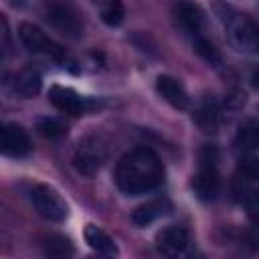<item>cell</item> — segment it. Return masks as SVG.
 I'll return each instance as SVG.
<instances>
[{"mask_svg": "<svg viewBox=\"0 0 259 259\" xmlns=\"http://www.w3.org/2000/svg\"><path fill=\"white\" fill-rule=\"evenodd\" d=\"M164 180V164L150 148H134L123 154L115 168V184L121 192L138 196L158 188Z\"/></svg>", "mask_w": 259, "mask_h": 259, "instance_id": "1", "label": "cell"}, {"mask_svg": "<svg viewBox=\"0 0 259 259\" xmlns=\"http://www.w3.org/2000/svg\"><path fill=\"white\" fill-rule=\"evenodd\" d=\"M214 14L223 24L229 42L239 53H247V55L259 53V24L255 20H251L247 14L223 2L214 4Z\"/></svg>", "mask_w": 259, "mask_h": 259, "instance_id": "2", "label": "cell"}, {"mask_svg": "<svg viewBox=\"0 0 259 259\" xmlns=\"http://www.w3.org/2000/svg\"><path fill=\"white\" fill-rule=\"evenodd\" d=\"M107 158V146L99 136H87L83 138L73 154V168L81 176H93L101 170L103 162Z\"/></svg>", "mask_w": 259, "mask_h": 259, "instance_id": "3", "label": "cell"}, {"mask_svg": "<svg viewBox=\"0 0 259 259\" xmlns=\"http://www.w3.org/2000/svg\"><path fill=\"white\" fill-rule=\"evenodd\" d=\"M18 36H20L22 45H24L30 53H34V55H42V57H49L51 61L59 63L61 67H65V65H67L65 49H63L59 42H55L49 34H45L38 26L30 24V22H22V24L18 26Z\"/></svg>", "mask_w": 259, "mask_h": 259, "instance_id": "4", "label": "cell"}, {"mask_svg": "<svg viewBox=\"0 0 259 259\" xmlns=\"http://www.w3.org/2000/svg\"><path fill=\"white\" fill-rule=\"evenodd\" d=\"M45 18L61 34H67L71 38H77L83 34L81 16L69 0H49L45 6Z\"/></svg>", "mask_w": 259, "mask_h": 259, "instance_id": "5", "label": "cell"}, {"mask_svg": "<svg viewBox=\"0 0 259 259\" xmlns=\"http://www.w3.org/2000/svg\"><path fill=\"white\" fill-rule=\"evenodd\" d=\"M28 196H30L34 210L42 219H47L51 223H63L69 217V206L55 188H51L47 184H36L30 188Z\"/></svg>", "mask_w": 259, "mask_h": 259, "instance_id": "6", "label": "cell"}, {"mask_svg": "<svg viewBox=\"0 0 259 259\" xmlns=\"http://www.w3.org/2000/svg\"><path fill=\"white\" fill-rule=\"evenodd\" d=\"M156 249L166 257H180L192 249V237L184 227H166L156 235Z\"/></svg>", "mask_w": 259, "mask_h": 259, "instance_id": "7", "label": "cell"}, {"mask_svg": "<svg viewBox=\"0 0 259 259\" xmlns=\"http://www.w3.org/2000/svg\"><path fill=\"white\" fill-rule=\"evenodd\" d=\"M49 101L59 111H65V113H71V115H81V113H85L93 107V101H89L87 97H81L75 89L65 87V85H51Z\"/></svg>", "mask_w": 259, "mask_h": 259, "instance_id": "8", "label": "cell"}, {"mask_svg": "<svg viewBox=\"0 0 259 259\" xmlns=\"http://www.w3.org/2000/svg\"><path fill=\"white\" fill-rule=\"evenodd\" d=\"M30 140L26 132L16 123H4L2 125V142L0 150L8 158H24L30 154Z\"/></svg>", "mask_w": 259, "mask_h": 259, "instance_id": "9", "label": "cell"}, {"mask_svg": "<svg viewBox=\"0 0 259 259\" xmlns=\"http://www.w3.org/2000/svg\"><path fill=\"white\" fill-rule=\"evenodd\" d=\"M192 190L198 200L202 202H212L221 194V176L217 168L212 166H200L198 174L192 178Z\"/></svg>", "mask_w": 259, "mask_h": 259, "instance_id": "10", "label": "cell"}, {"mask_svg": "<svg viewBox=\"0 0 259 259\" xmlns=\"http://www.w3.org/2000/svg\"><path fill=\"white\" fill-rule=\"evenodd\" d=\"M174 16L180 22V26L188 32L198 34L204 26V10L194 0H176Z\"/></svg>", "mask_w": 259, "mask_h": 259, "instance_id": "11", "label": "cell"}, {"mask_svg": "<svg viewBox=\"0 0 259 259\" xmlns=\"http://www.w3.org/2000/svg\"><path fill=\"white\" fill-rule=\"evenodd\" d=\"M156 91L162 95L164 101H168L176 109H186L190 103V97H188L184 85L170 75H160L156 79Z\"/></svg>", "mask_w": 259, "mask_h": 259, "instance_id": "12", "label": "cell"}, {"mask_svg": "<svg viewBox=\"0 0 259 259\" xmlns=\"http://www.w3.org/2000/svg\"><path fill=\"white\" fill-rule=\"evenodd\" d=\"M192 117L204 134H217L219 127H221V109H219L217 101L210 99V97H206L198 103Z\"/></svg>", "mask_w": 259, "mask_h": 259, "instance_id": "13", "label": "cell"}, {"mask_svg": "<svg viewBox=\"0 0 259 259\" xmlns=\"http://www.w3.org/2000/svg\"><path fill=\"white\" fill-rule=\"evenodd\" d=\"M40 83H42V81H40V75H38L34 69H30V67L12 73V75H10V81H8L10 89H12L16 95H22V97H32V95H36V93L40 91Z\"/></svg>", "mask_w": 259, "mask_h": 259, "instance_id": "14", "label": "cell"}, {"mask_svg": "<svg viewBox=\"0 0 259 259\" xmlns=\"http://www.w3.org/2000/svg\"><path fill=\"white\" fill-rule=\"evenodd\" d=\"M170 210H172V204H170L166 198H162V200H152V202H146V204L138 206V208L132 212V221H134V225H138V227H148V225H152L154 221H158V219L170 214Z\"/></svg>", "mask_w": 259, "mask_h": 259, "instance_id": "15", "label": "cell"}, {"mask_svg": "<svg viewBox=\"0 0 259 259\" xmlns=\"http://www.w3.org/2000/svg\"><path fill=\"white\" fill-rule=\"evenodd\" d=\"M85 241L93 251H97L101 255H109V257L117 255V247H115L113 239L97 225H87L85 227Z\"/></svg>", "mask_w": 259, "mask_h": 259, "instance_id": "16", "label": "cell"}, {"mask_svg": "<svg viewBox=\"0 0 259 259\" xmlns=\"http://www.w3.org/2000/svg\"><path fill=\"white\" fill-rule=\"evenodd\" d=\"M235 148L243 154H249L259 148V125L255 123H245L237 136H235Z\"/></svg>", "mask_w": 259, "mask_h": 259, "instance_id": "17", "label": "cell"}, {"mask_svg": "<svg viewBox=\"0 0 259 259\" xmlns=\"http://www.w3.org/2000/svg\"><path fill=\"white\" fill-rule=\"evenodd\" d=\"M95 4L101 6V20L107 26H119L125 16V8L121 0H93Z\"/></svg>", "mask_w": 259, "mask_h": 259, "instance_id": "18", "label": "cell"}, {"mask_svg": "<svg viewBox=\"0 0 259 259\" xmlns=\"http://www.w3.org/2000/svg\"><path fill=\"white\" fill-rule=\"evenodd\" d=\"M45 253L49 257H71L75 253L73 243L63 235H51L45 241Z\"/></svg>", "mask_w": 259, "mask_h": 259, "instance_id": "19", "label": "cell"}, {"mask_svg": "<svg viewBox=\"0 0 259 259\" xmlns=\"http://www.w3.org/2000/svg\"><path fill=\"white\" fill-rule=\"evenodd\" d=\"M36 130L47 140H59V138L67 136V125L57 117H40L36 121Z\"/></svg>", "mask_w": 259, "mask_h": 259, "instance_id": "20", "label": "cell"}, {"mask_svg": "<svg viewBox=\"0 0 259 259\" xmlns=\"http://www.w3.org/2000/svg\"><path fill=\"white\" fill-rule=\"evenodd\" d=\"M241 204H243L247 217L251 219V223L259 227V190L243 188L241 190Z\"/></svg>", "mask_w": 259, "mask_h": 259, "instance_id": "21", "label": "cell"}, {"mask_svg": "<svg viewBox=\"0 0 259 259\" xmlns=\"http://www.w3.org/2000/svg\"><path fill=\"white\" fill-rule=\"evenodd\" d=\"M194 51H196L198 57H202V59H204L206 63H210V65H219V63H221L219 51H217L214 45H212L210 40H206L204 36H196V38H194Z\"/></svg>", "mask_w": 259, "mask_h": 259, "instance_id": "22", "label": "cell"}, {"mask_svg": "<svg viewBox=\"0 0 259 259\" xmlns=\"http://www.w3.org/2000/svg\"><path fill=\"white\" fill-rule=\"evenodd\" d=\"M237 172L245 180H259V158L257 156H243L239 160Z\"/></svg>", "mask_w": 259, "mask_h": 259, "instance_id": "23", "label": "cell"}, {"mask_svg": "<svg viewBox=\"0 0 259 259\" xmlns=\"http://www.w3.org/2000/svg\"><path fill=\"white\" fill-rule=\"evenodd\" d=\"M217 162H219V150L214 146L206 144L200 150V166H212V168H217Z\"/></svg>", "mask_w": 259, "mask_h": 259, "instance_id": "24", "label": "cell"}, {"mask_svg": "<svg viewBox=\"0 0 259 259\" xmlns=\"http://www.w3.org/2000/svg\"><path fill=\"white\" fill-rule=\"evenodd\" d=\"M253 87H255V89H259V71L253 75Z\"/></svg>", "mask_w": 259, "mask_h": 259, "instance_id": "25", "label": "cell"}, {"mask_svg": "<svg viewBox=\"0 0 259 259\" xmlns=\"http://www.w3.org/2000/svg\"><path fill=\"white\" fill-rule=\"evenodd\" d=\"M12 2H14V4H22L24 0H12Z\"/></svg>", "mask_w": 259, "mask_h": 259, "instance_id": "26", "label": "cell"}]
</instances>
